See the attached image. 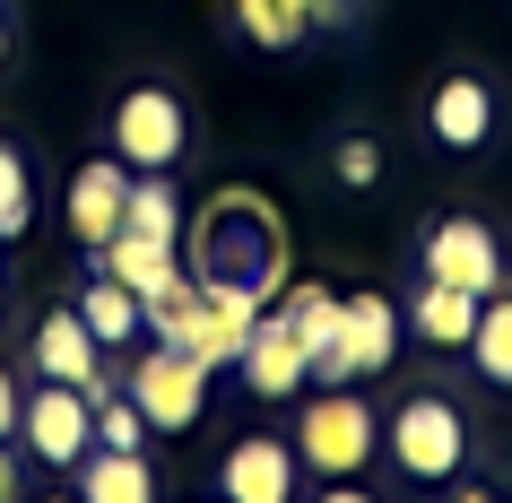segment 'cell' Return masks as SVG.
<instances>
[{
  "label": "cell",
  "mask_w": 512,
  "mask_h": 503,
  "mask_svg": "<svg viewBox=\"0 0 512 503\" xmlns=\"http://www.w3.org/2000/svg\"><path fill=\"white\" fill-rule=\"evenodd\" d=\"M96 356H105V347H96V330H87L79 313H44V330H35V373H44V382H79L87 399L122 391V382H105Z\"/></svg>",
  "instance_id": "4fadbf2b"
},
{
  "label": "cell",
  "mask_w": 512,
  "mask_h": 503,
  "mask_svg": "<svg viewBox=\"0 0 512 503\" xmlns=\"http://www.w3.org/2000/svg\"><path fill=\"white\" fill-rule=\"evenodd\" d=\"M44 503H79V495H44Z\"/></svg>",
  "instance_id": "f546056e"
},
{
  "label": "cell",
  "mask_w": 512,
  "mask_h": 503,
  "mask_svg": "<svg viewBox=\"0 0 512 503\" xmlns=\"http://www.w3.org/2000/svg\"><path fill=\"white\" fill-rule=\"evenodd\" d=\"M131 165L122 157H87L79 174H70V200H61V217H70V235L87 243V252H105L122 226H131Z\"/></svg>",
  "instance_id": "30bf717a"
},
{
  "label": "cell",
  "mask_w": 512,
  "mask_h": 503,
  "mask_svg": "<svg viewBox=\"0 0 512 503\" xmlns=\"http://www.w3.org/2000/svg\"><path fill=\"white\" fill-rule=\"evenodd\" d=\"M191 148V113L174 87H131L122 105H113V157L131 165V174H174Z\"/></svg>",
  "instance_id": "5b68a950"
},
{
  "label": "cell",
  "mask_w": 512,
  "mask_h": 503,
  "mask_svg": "<svg viewBox=\"0 0 512 503\" xmlns=\"http://www.w3.org/2000/svg\"><path fill=\"white\" fill-rule=\"evenodd\" d=\"M79 503H157V469L139 451H87L79 460Z\"/></svg>",
  "instance_id": "e0dca14e"
},
{
  "label": "cell",
  "mask_w": 512,
  "mask_h": 503,
  "mask_svg": "<svg viewBox=\"0 0 512 503\" xmlns=\"http://www.w3.org/2000/svg\"><path fill=\"white\" fill-rule=\"evenodd\" d=\"M122 391L139 399V417L165 425V434H183V425H200V408H209V365L200 356H183V347H148L131 373H122Z\"/></svg>",
  "instance_id": "8992f818"
},
{
  "label": "cell",
  "mask_w": 512,
  "mask_h": 503,
  "mask_svg": "<svg viewBox=\"0 0 512 503\" xmlns=\"http://www.w3.org/2000/svg\"><path fill=\"white\" fill-rule=\"evenodd\" d=\"M452 503H495V495H486V486H460V495Z\"/></svg>",
  "instance_id": "f1b7e54d"
},
{
  "label": "cell",
  "mask_w": 512,
  "mask_h": 503,
  "mask_svg": "<svg viewBox=\"0 0 512 503\" xmlns=\"http://www.w3.org/2000/svg\"><path fill=\"white\" fill-rule=\"evenodd\" d=\"M270 304H278V313H287V330H296V339H304V356L322 365V356H330V339H339V295H330V287H313V278H304V287H296V278H287V287H278Z\"/></svg>",
  "instance_id": "ac0fdd59"
},
{
  "label": "cell",
  "mask_w": 512,
  "mask_h": 503,
  "mask_svg": "<svg viewBox=\"0 0 512 503\" xmlns=\"http://www.w3.org/2000/svg\"><path fill=\"white\" fill-rule=\"evenodd\" d=\"M131 226H139V235L183 243V191H174V174H139V183H131Z\"/></svg>",
  "instance_id": "7402d4cb"
},
{
  "label": "cell",
  "mask_w": 512,
  "mask_h": 503,
  "mask_svg": "<svg viewBox=\"0 0 512 503\" xmlns=\"http://www.w3.org/2000/svg\"><path fill=\"white\" fill-rule=\"evenodd\" d=\"M313 503H382V495H374V486H356V477H322V495H313Z\"/></svg>",
  "instance_id": "4316f807"
},
{
  "label": "cell",
  "mask_w": 512,
  "mask_h": 503,
  "mask_svg": "<svg viewBox=\"0 0 512 503\" xmlns=\"http://www.w3.org/2000/svg\"><path fill=\"white\" fill-rule=\"evenodd\" d=\"M235 373H243V391H252V399H296V391H304L313 356H304V339L287 330V313H278V304H261V321H252V339H243Z\"/></svg>",
  "instance_id": "7c38bea8"
},
{
  "label": "cell",
  "mask_w": 512,
  "mask_h": 503,
  "mask_svg": "<svg viewBox=\"0 0 512 503\" xmlns=\"http://www.w3.org/2000/svg\"><path fill=\"white\" fill-rule=\"evenodd\" d=\"M330 174H339V183H348V191H374V183H382V139L348 131V139H339V148H330Z\"/></svg>",
  "instance_id": "d4e9b609"
},
{
  "label": "cell",
  "mask_w": 512,
  "mask_h": 503,
  "mask_svg": "<svg viewBox=\"0 0 512 503\" xmlns=\"http://www.w3.org/2000/svg\"><path fill=\"white\" fill-rule=\"evenodd\" d=\"M469 365L495 382V391H512V287H495L478 304V330H469V347H460Z\"/></svg>",
  "instance_id": "d6986e66"
},
{
  "label": "cell",
  "mask_w": 512,
  "mask_h": 503,
  "mask_svg": "<svg viewBox=\"0 0 512 503\" xmlns=\"http://www.w3.org/2000/svg\"><path fill=\"white\" fill-rule=\"evenodd\" d=\"M296 443L287 434H243V443H226V460H217V486H226V503H296Z\"/></svg>",
  "instance_id": "8fae6325"
},
{
  "label": "cell",
  "mask_w": 512,
  "mask_h": 503,
  "mask_svg": "<svg viewBox=\"0 0 512 503\" xmlns=\"http://www.w3.org/2000/svg\"><path fill=\"white\" fill-rule=\"evenodd\" d=\"M87 261L105 269V278H122L131 295H148V287H165V278L183 269V243H165V235H139V226H122V235H113L105 252H87Z\"/></svg>",
  "instance_id": "2e32d148"
},
{
  "label": "cell",
  "mask_w": 512,
  "mask_h": 503,
  "mask_svg": "<svg viewBox=\"0 0 512 503\" xmlns=\"http://www.w3.org/2000/svg\"><path fill=\"white\" fill-rule=\"evenodd\" d=\"M183 269L191 287L217 295V304H270L287 287V217L261 200V191L226 183L217 200H200L183 235Z\"/></svg>",
  "instance_id": "6da1fadb"
},
{
  "label": "cell",
  "mask_w": 512,
  "mask_h": 503,
  "mask_svg": "<svg viewBox=\"0 0 512 503\" xmlns=\"http://www.w3.org/2000/svg\"><path fill=\"white\" fill-rule=\"evenodd\" d=\"M18 408H27V399H18V373L0 365V443H18Z\"/></svg>",
  "instance_id": "484cf974"
},
{
  "label": "cell",
  "mask_w": 512,
  "mask_h": 503,
  "mask_svg": "<svg viewBox=\"0 0 512 503\" xmlns=\"http://www.w3.org/2000/svg\"><path fill=\"white\" fill-rule=\"evenodd\" d=\"M0 503H18V451L0 443Z\"/></svg>",
  "instance_id": "83f0119b"
},
{
  "label": "cell",
  "mask_w": 512,
  "mask_h": 503,
  "mask_svg": "<svg viewBox=\"0 0 512 503\" xmlns=\"http://www.w3.org/2000/svg\"><path fill=\"white\" fill-rule=\"evenodd\" d=\"M426 131L443 139V148H486V139H495V96H486V79L452 70V79L426 96Z\"/></svg>",
  "instance_id": "5bb4252c"
},
{
  "label": "cell",
  "mask_w": 512,
  "mask_h": 503,
  "mask_svg": "<svg viewBox=\"0 0 512 503\" xmlns=\"http://www.w3.org/2000/svg\"><path fill=\"white\" fill-rule=\"evenodd\" d=\"M287 443H296V460L313 477H365V460H374V408L356 399V382H330V391L304 399Z\"/></svg>",
  "instance_id": "3957f363"
},
{
  "label": "cell",
  "mask_w": 512,
  "mask_h": 503,
  "mask_svg": "<svg viewBox=\"0 0 512 503\" xmlns=\"http://www.w3.org/2000/svg\"><path fill=\"white\" fill-rule=\"evenodd\" d=\"M478 304H486V295L426 278V287H417V304H400V321H408V339H426V347H443V356H460V347H469V330H478Z\"/></svg>",
  "instance_id": "9a60e30c"
},
{
  "label": "cell",
  "mask_w": 512,
  "mask_h": 503,
  "mask_svg": "<svg viewBox=\"0 0 512 503\" xmlns=\"http://www.w3.org/2000/svg\"><path fill=\"white\" fill-rule=\"evenodd\" d=\"M79 321L96 330V347H131L139 330H148V321H139V295L122 287V278H105V269H96V287L79 295Z\"/></svg>",
  "instance_id": "44dd1931"
},
{
  "label": "cell",
  "mask_w": 512,
  "mask_h": 503,
  "mask_svg": "<svg viewBox=\"0 0 512 503\" xmlns=\"http://www.w3.org/2000/svg\"><path fill=\"white\" fill-rule=\"evenodd\" d=\"M18 434L44 469H79L87 451H96V399L79 382H35L27 408H18Z\"/></svg>",
  "instance_id": "52a82bcc"
},
{
  "label": "cell",
  "mask_w": 512,
  "mask_h": 503,
  "mask_svg": "<svg viewBox=\"0 0 512 503\" xmlns=\"http://www.w3.org/2000/svg\"><path fill=\"white\" fill-rule=\"evenodd\" d=\"M382 451L400 460L408 486H443V477L469 469V417H460L443 391H417V399H400V408H391Z\"/></svg>",
  "instance_id": "7a4b0ae2"
},
{
  "label": "cell",
  "mask_w": 512,
  "mask_h": 503,
  "mask_svg": "<svg viewBox=\"0 0 512 503\" xmlns=\"http://www.w3.org/2000/svg\"><path fill=\"white\" fill-rule=\"evenodd\" d=\"M400 339H408V321H400V304L391 295H339V339H330V356L313 365V382H374V373H391V356H400Z\"/></svg>",
  "instance_id": "277c9868"
},
{
  "label": "cell",
  "mask_w": 512,
  "mask_h": 503,
  "mask_svg": "<svg viewBox=\"0 0 512 503\" xmlns=\"http://www.w3.org/2000/svg\"><path fill=\"white\" fill-rule=\"evenodd\" d=\"M417 261H426V278H443V287H469V295H495V287H504V243L486 235L478 217H434Z\"/></svg>",
  "instance_id": "9c48e42d"
},
{
  "label": "cell",
  "mask_w": 512,
  "mask_h": 503,
  "mask_svg": "<svg viewBox=\"0 0 512 503\" xmlns=\"http://www.w3.org/2000/svg\"><path fill=\"white\" fill-rule=\"evenodd\" d=\"M226 18H235V35L252 44V53H296V44H313V35L348 27L356 0H226Z\"/></svg>",
  "instance_id": "ba28073f"
},
{
  "label": "cell",
  "mask_w": 512,
  "mask_h": 503,
  "mask_svg": "<svg viewBox=\"0 0 512 503\" xmlns=\"http://www.w3.org/2000/svg\"><path fill=\"white\" fill-rule=\"evenodd\" d=\"M35 226V174L18 148H0V243H18Z\"/></svg>",
  "instance_id": "603a6c76"
},
{
  "label": "cell",
  "mask_w": 512,
  "mask_h": 503,
  "mask_svg": "<svg viewBox=\"0 0 512 503\" xmlns=\"http://www.w3.org/2000/svg\"><path fill=\"white\" fill-rule=\"evenodd\" d=\"M0 304H9V278H0Z\"/></svg>",
  "instance_id": "4dcf8cb0"
},
{
  "label": "cell",
  "mask_w": 512,
  "mask_h": 503,
  "mask_svg": "<svg viewBox=\"0 0 512 503\" xmlns=\"http://www.w3.org/2000/svg\"><path fill=\"white\" fill-rule=\"evenodd\" d=\"M148 443V417H139L131 391H105L96 399V451H139Z\"/></svg>",
  "instance_id": "cb8c5ba5"
},
{
  "label": "cell",
  "mask_w": 512,
  "mask_h": 503,
  "mask_svg": "<svg viewBox=\"0 0 512 503\" xmlns=\"http://www.w3.org/2000/svg\"><path fill=\"white\" fill-rule=\"evenodd\" d=\"M252 321H261V304H217V295H209V304H200V330H191V347H183V356H200V365H235V356H243V339H252Z\"/></svg>",
  "instance_id": "ffe728a7"
}]
</instances>
